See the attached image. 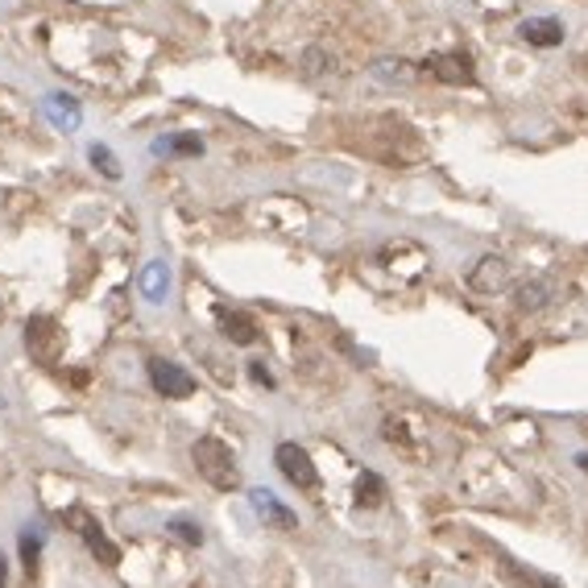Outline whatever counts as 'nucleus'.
Here are the masks:
<instances>
[{
    "label": "nucleus",
    "instance_id": "f257e3e1",
    "mask_svg": "<svg viewBox=\"0 0 588 588\" xmlns=\"http://www.w3.org/2000/svg\"><path fill=\"white\" fill-rule=\"evenodd\" d=\"M195 468H199V477L212 485V489H237L240 485V468H237V456H233V447L216 440V435H204L199 444H195Z\"/></svg>",
    "mask_w": 588,
    "mask_h": 588
},
{
    "label": "nucleus",
    "instance_id": "f03ea898",
    "mask_svg": "<svg viewBox=\"0 0 588 588\" xmlns=\"http://www.w3.org/2000/svg\"><path fill=\"white\" fill-rule=\"evenodd\" d=\"M63 518L71 523V530H75V535L87 543V551H92L100 564H109V568H116V564H121V547L109 539V530L100 526V518H92V514H87L83 506H71Z\"/></svg>",
    "mask_w": 588,
    "mask_h": 588
},
{
    "label": "nucleus",
    "instance_id": "7ed1b4c3",
    "mask_svg": "<svg viewBox=\"0 0 588 588\" xmlns=\"http://www.w3.org/2000/svg\"><path fill=\"white\" fill-rule=\"evenodd\" d=\"M25 349L38 365H59L63 361V349H66V336L63 328L54 323L50 316H33L25 323Z\"/></svg>",
    "mask_w": 588,
    "mask_h": 588
},
{
    "label": "nucleus",
    "instance_id": "20e7f679",
    "mask_svg": "<svg viewBox=\"0 0 588 588\" xmlns=\"http://www.w3.org/2000/svg\"><path fill=\"white\" fill-rule=\"evenodd\" d=\"M423 71H427L431 80L452 83V87L477 80V66H473V59H468L464 50H452V54H431V59H423Z\"/></svg>",
    "mask_w": 588,
    "mask_h": 588
},
{
    "label": "nucleus",
    "instance_id": "39448f33",
    "mask_svg": "<svg viewBox=\"0 0 588 588\" xmlns=\"http://www.w3.org/2000/svg\"><path fill=\"white\" fill-rule=\"evenodd\" d=\"M274 461H278V468H282V477L295 485V489H316L319 485V473H316V461L302 452L299 444H278V452H274Z\"/></svg>",
    "mask_w": 588,
    "mask_h": 588
},
{
    "label": "nucleus",
    "instance_id": "423d86ee",
    "mask_svg": "<svg viewBox=\"0 0 588 588\" xmlns=\"http://www.w3.org/2000/svg\"><path fill=\"white\" fill-rule=\"evenodd\" d=\"M149 382H154V390H158L162 398H192L195 394L192 373H187L183 365H175V361H162V357L149 361Z\"/></svg>",
    "mask_w": 588,
    "mask_h": 588
},
{
    "label": "nucleus",
    "instance_id": "0eeeda50",
    "mask_svg": "<svg viewBox=\"0 0 588 588\" xmlns=\"http://www.w3.org/2000/svg\"><path fill=\"white\" fill-rule=\"evenodd\" d=\"M509 287V266H506V257H497V254H485L473 266V274H468V290L473 295H502V290Z\"/></svg>",
    "mask_w": 588,
    "mask_h": 588
},
{
    "label": "nucleus",
    "instance_id": "6e6552de",
    "mask_svg": "<svg viewBox=\"0 0 588 588\" xmlns=\"http://www.w3.org/2000/svg\"><path fill=\"white\" fill-rule=\"evenodd\" d=\"M249 502H254V509L261 514V523L274 526V530H295V526H299L295 509L282 506V502H278L270 489H254V493H249Z\"/></svg>",
    "mask_w": 588,
    "mask_h": 588
},
{
    "label": "nucleus",
    "instance_id": "1a4fd4ad",
    "mask_svg": "<svg viewBox=\"0 0 588 588\" xmlns=\"http://www.w3.org/2000/svg\"><path fill=\"white\" fill-rule=\"evenodd\" d=\"M530 42V47H559L564 42V21L559 17H530V21H523V30H518Z\"/></svg>",
    "mask_w": 588,
    "mask_h": 588
},
{
    "label": "nucleus",
    "instance_id": "9d476101",
    "mask_svg": "<svg viewBox=\"0 0 588 588\" xmlns=\"http://www.w3.org/2000/svg\"><path fill=\"white\" fill-rule=\"evenodd\" d=\"M220 332L233 340V344H257L261 340V328L254 323V316H245V311H220Z\"/></svg>",
    "mask_w": 588,
    "mask_h": 588
},
{
    "label": "nucleus",
    "instance_id": "9b49d317",
    "mask_svg": "<svg viewBox=\"0 0 588 588\" xmlns=\"http://www.w3.org/2000/svg\"><path fill=\"white\" fill-rule=\"evenodd\" d=\"M47 116L54 121L59 128H66V133H75L83 121L80 104H75V96H63V92H54V96L47 100Z\"/></svg>",
    "mask_w": 588,
    "mask_h": 588
},
{
    "label": "nucleus",
    "instance_id": "f8f14e48",
    "mask_svg": "<svg viewBox=\"0 0 588 588\" xmlns=\"http://www.w3.org/2000/svg\"><path fill=\"white\" fill-rule=\"evenodd\" d=\"M142 290L149 302H162L166 299V290H171V270H166V261H149L142 274Z\"/></svg>",
    "mask_w": 588,
    "mask_h": 588
},
{
    "label": "nucleus",
    "instance_id": "ddd939ff",
    "mask_svg": "<svg viewBox=\"0 0 588 588\" xmlns=\"http://www.w3.org/2000/svg\"><path fill=\"white\" fill-rule=\"evenodd\" d=\"M385 502V481L378 473H361L357 477V506L365 509H378Z\"/></svg>",
    "mask_w": 588,
    "mask_h": 588
},
{
    "label": "nucleus",
    "instance_id": "4468645a",
    "mask_svg": "<svg viewBox=\"0 0 588 588\" xmlns=\"http://www.w3.org/2000/svg\"><path fill=\"white\" fill-rule=\"evenodd\" d=\"M502 576H506L509 585L514 588H559L551 576H539V572H530V568H518V564H502Z\"/></svg>",
    "mask_w": 588,
    "mask_h": 588
},
{
    "label": "nucleus",
    "instance_id": "2eb2a0df",
    "mask_svg": "<svg viewBox=\"0 0 588 588\" xmlns=\"http://www.w3.org/2000/svg\"><path fill=\"white\" fill-rule=\"evenodd\" d=\"M514 307L518 311H539V307H547V282H523L518 295H514Z\"/></svg>",
    "mask_w": 588,
    "mask_h": 588
},
{
    "label": "nucleus",
    "instance_id": "dca6fc26",
    "mask_svg": "<svg viewBox=\"0 0 588 588\" xmlns=\"http://www.w3.org/2000/svg\"><path fill=\"white\" fill-rule=\"evenodd\" d=\"M154 154H204V142L199 137H158Z\"/></svg>",
    "mask_w": 588,
    "mask_h": 588
},
{
    "label": "nucleus",
    "instance_id": "f3484780",
    "mask_svg": "<svg viewBox=\"0 0 588 588\" xmlns=\"http://www.w3.org/2000/svg\"><path fill=\"white\" fill-rule=\"evenodd\" d=\"M38 556H42V535L38 530H25L21 535V559H25V572H38Z\"/></svg>",
    "mask_w": 588,
    "mask_h": 588
},
{
    "label": "nucleus",
    "instance_id": "a211bd4d",
    "mask_svg": "<svg viewBox=\"0 0 588 588\" xmlns=\"http://www.w3.org/2000/svg\"><path fill=\"white\" fill-rule=\"evenodd\" d=\"M87 154H92V162H96V166H100V175L121 178V166H116V158H112V149H109V145H92Z\"/></svg>",
    "mask_w": 588,
    "mask_h": 588
},
{
    "label": "nucleus",
    "instance_id": "6ab92c4d",
    "mask_svg": "<svg viewBox=\"0 0 588 588\" xmlns=\"http://www.w3.org/2000/svg\"><path fill=\"white\" fill-rule=\"evenodd\" d=\"M171 535H175V539H183V543H195V547L204 543V530H199V526H195V523H187V518H178V523H171Z\"/></svg>",
    "mask_w": 588,
    "mask_h": 588
},
{
    "label": "nucleus",
    "instance_id": "aec40b11",
    "mask_svg": "<svg viewBox=\"0 0 588 588\" xmlns=\"http://www.w3.org/2000/svg\"><path fill=\"white\" fill-rule=\"evenodd\" d=\"M249 373H254L257 382H266V385H274V378H270V373H266V369H261V365H257V361H254V365H249Z\"/></svg>",
    "mask_w": 588,
    "mask_h": 588
},
{
    "label": "nucleus",
    "instance_id": "412c9836",
    "mask_svg": "<svg viewBox=\"0 0 588 588\" xmlns=\"http://www.w3.org/2000/svg\"><path fill=\"white\" fill-rule=\"evenodd\" d=\"M4 585H9V559L0 556V588H4Z\"/></svg>",
    "mask_w": 588,
    "mask_h": 588
},
{
    "label": "nucleus",
    "instance_id": "4be33fe9",
    "mask_svg": "<svg viewBox=\"0 0 588 588\" xmlns=\"http://www.w3.org/2000/svg\"><path fill=\"white\" fill-rule=\"evenodd\" d=\"M576 464H580V468L588 473V452H580V456H576Z\"/></svg>",
    "mask_w": 588,
    "mask_h": 588
}]
</instances>
